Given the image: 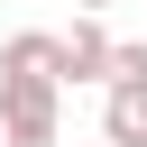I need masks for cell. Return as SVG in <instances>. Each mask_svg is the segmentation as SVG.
Here are the masks:
<instances>
[{"label": "cell", "mask_w": 147, "mask_h": 147, "mask_svg": "<svg viewBox=\"0 0 147 147\" xmlns=\"http://www.w3.org/2000/svg\"><path fill=\"white\" fill-rule=\"evenodd\" d=\"M74 9H110V0H74Z\"/></svg>", "instance_id": "obj_6"}, {"label": "cell", "mask_w": 147, "mask_h": 147, "mask_svg": "<svg viewBox=\"0 0 147 147\" xmlns=\"http://www.w3.org/2000/svg\"><path fill=\"white\" fill-rule=\"evenodd\" d=\"M0 147H9V138H0Z\"/></svg>", "instance_id": "obj_7"}, {"label": "cell", "mask_w": 147, "mask_h": 147, "mask_svg": "<svg viewBox=\"0 0 147 147\" xmlns=\"http://www.w3.org/2000/svg\"><path fill=\"white\" fill-rule=\"evenodd\" d=\"M0 74H55V83H64V37H46V28H18V37L0 46Z\"/></svg>", "instance_id": "obj_4"}, {"label": "cell", "mask_w": 147, "mask_h": 147, "mask_svg": "<svg viewBox=\"0 0 147 147\" xmlns=\"http://www.w3.org/2000/svg\"><path fill=\"white\" fill-rule=\"evenodd\" d=\"M101 138L110 147H147V83H101Z\"/></svg>", "instance_id": "obj_3"}, {"label": "cell", "mask_w": 147, "mask_h": 147, "mask_svg": "<svg viewBox=\"0 0 147 147\" xmlns=\"http://www.w3.org/2000/svg\"><path fill=\"white\" fill-rule=\"evenodd\" d=\"M110 83H147V46H138V37H119V55H110Z\"/></svg>", "instance_id": "obj_5"}, {"label": "cell", "mask_w": 147, "mask_h": 147, "mask_svg": "<svg viewBox=\"0 0 147 147\" xmlns=\"http://www.w3.org/2000/svg\"><path fill=\"white\" fill-rule=\"evenodd\" d=\"M55 101H64L55 74H0V129H9V147H55Z\"/></svg>", "instance_id": "obj_1"}, {"label": "cell", "mask_w": 147, "mask_h": 147, "mask_svg": "<svg viewBox=\"0 0 147 147\" xmlns=\"http://www.w3.org/2000/svg\"><path fill=\"white\" fill-rule=\"evenodd\" d=\"M110 55H119V37L101 28V9H83L64 28V83H110Z\"/></svg>", "instance_id": "obj_2"}]
</instances>
